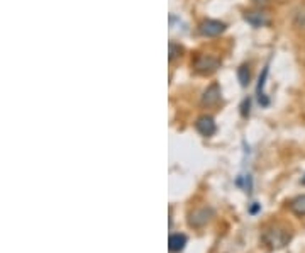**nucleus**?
<instances>
[{
  "mask_svg": "<svg viewBox=\"0 0 305 253\" xmlns=\"http://www.w3.org/2000/svg\"><path fill=\"white\" fill-rule=\"evenodd\" d=\"M263 240H265V243L270 245L271 248H282V246H285L288 241H290V233H288V230H285V228H278V226H275L273 230L265 231Z\"/></svg>",
  "mask_w": 305,
  "mask_h": 253,
  "instance_id": "f257e3e1",
  "label": "nucleus"
},
{
  "mask_svg": "<svg viewBox=\"0 0 305 253\" xmlns=\"http://www.w3.org/2000/svg\"><path fill=\"white\" fill-rule=\"evenodd\" d=\"M220 66V60L210 55H199L193 61V68L200 75H210Z\"/></svg>",
  "mask_w": 305,
  "mask_h": 253,
  "instance_id": "f03ea898",
  "label": "nucleus"
},
{
  "mask_svg": "<svg viewBox=\"0 0 305 253\" xmlns=\"http://www.w3.org/2000/svg\"><path fill=\"white\" fill-rule=\"evenodd\" d=\"M199 31L205 38H215V36H219L226 31V24L215 19H207L199 26Z\"/></svg>",
  "mask_w": 305,
  "mask_h": 253,
  "instance_id": "7ed1b4c3",
  "label": "nucleus"
},
{
  "mask_svg": "<svg viewBox=\"0 0 305 253\" xmlns=\"http://www.w3.org/2000/svg\"><path fill=\"white\" fill-rule=\"evenodd\" d=\"M195 128H197V131L202 134V136H207V138L212 136L217 129L215 121L212 119L210 116H200L197 119V122H195Z\"/></svg>",
  "mask_w": 305,
  "mask_h": 253,
  "instance_id": "20e7f679",
  "label": "nucleus"
},
{
  "mask_svg": "<svg viewBox=\"0 0 305 253\" xmlns=\"http://www.w3.org/2000/svg\"><path fill=\"white\" fill-rule=\"evenodd\" d=\"M219 100H220V89L217 84H212L210 87H207V90L204 92L202 100L200 102H202L204 107H212V106H215Z\"/></svg>",
  "mask_w": 305,
  "mask_h": 253,
  "instance_id": "39448f33",
  "label": "nucleus"
},
{
  "mask_svg": "<svg viewBox=\"0 0 305 253\" xmlns=\"http://www.w3.org/2000/svg\"><path fill=\"white\" fill-rule=\"evenodd\" d=\"M244 20L247 24H251L253 28H263L266 26L270 20L266 19V15L263 12H256V10H249V12L244 14Z\"/></svg>",
  "mask_w": 305,
  "mask_h": 253,
  "instance_id": "423d86ee",
  "label": "nucleus"
},
{
  "mask_svg": "<svg viewBox=\"0 0 305 253\" xmlns=\"http://www.w3.org/2000/svg\"><path fill=\"white\" fill-rule=\"evenodd\" d=\"M185 245H187V236H185L183 233H177V235H172L168 240V250L172 253H180L183 248Z\"/></svg>",
  "mask_w": 305,
  "mask_h": 253,
  "instance_id": "0eeeda50",
  "label": "nucleus"
},
{
  "mask_svg": "<svg viewBox=\"0 0 305 253\" xmlns=\"http://www.w3.org/2000/svg\"><path fill=\"white\" fill-rule=\"evenodd\" d=\"M210 214H212L210 209H200V211H197V213H193L192 218H190V226H195V228L204 226L207 221L210 219Z\"/></svg>",
  "mask_w": 305,
  "mask_h": 253,
  "instance_id": "6e6552de",
  "label": "nucleus"
},
{
  "mask_svg": "<svg viewBox=\"0 0 305 253\" xmlns=\"http://www.w3.org/2000/svg\"><path fill=\"white\" fill-rule=\"evenodd\" d=\"M290 211L295 216H305V194L298 195V197L290 200Z\"/></svg>",
  "mask_w": 305,
  "mask_h": 253,
  "instance_id": "1a4fd4ad",
  "label": "nucleus"
},
{
  "mask_svg": "<svg viewBox=\"0 0 305 253\" xmlns=\"http://www.w3.org/2000/svg\"><path fill=\"white\" fill-rule=\"evenodd\" d=\"M237 79H239L241 87H247V85H249L251 73H249V68H247V65H241L239 68H237Z\"/></svg>",
  "mask_w": 305,
  "mask_h": 253,
  "instance_id": "9d476101",
  "label": "nucleus"
},
{
  "mask_svg": "<svg viewBox=\"0 0 305 253\" xmlns=\"http://www.w3.org/2000/svg\"><path fill=\"white\" fill-rule=\"evenodd\" d=\"M180 53H182V48L175 43H170V61H173L177 56H180Z\"/></svg>",
  "mask_w": 305,
  "mask_h": 253,
  "instance_id": "9b49d317",
  "label": "nucleus"
},
{
  "mask_svg": "<svg viewBox=\"0 0 305 253\" xmlns=\"http://www.w3.org/2000/svg\"><path fill=\"white\" fill-rule=\"evenodd\" d=\"M249 109H251V99L247 97V99L242 100V104H241V116H242V117H247V116H249Z\"/></svg>",
  "mask_w": 305,
  "mask_h": 253,
  "instance_id": "f8f14e48",
  "label": "nucleus"
},
{
  "mask_svg": "<svg viewBox=\"0 0 305 253\" xmlns=\"http://www.w3.org/2000/svg\"><path fill=\"white\" fill-rule=\"evenodd\" d=\"M260 209H261V206H260V204H256V203H255V206H251V209H249V213H251V214H256V213H258V211H260Z\"/></svg>",
  "mask_w": 305,
  "mask_h": 253,
  "instance_id": "ddd939ff",
  "label": "nucleus"
},
{
  "mask_svg": "<svg viewBox=\"0 0 305 253\" xmlns=\"http://www.w3.org/2000/svg\"><path fill=\"white\" fill-rule=\"evenodd\" d=\"M253 2H256V4H266L268 0H253Z\"/></svg>",
  "mask_w": 305,
  "mask_h": 253,
  "instance_id": "4468645a",
  "label": "nucleus"
},
{
  "mask_svg": "<svg viewBox=\"0 0 305 253\" xmlns=\"http://www.w3.org/2000/svg\"><path fill=\"white\" fill-rule=\"evenodd\" d=\"M302 184H303V185H305V177H303V179H302Z\"/></svg>",
  "mask_w": 305,
  "mask_h": 253,
  "instance_id": "2eb2a0df",
  "label": "nucleus"
}]
</instances>
